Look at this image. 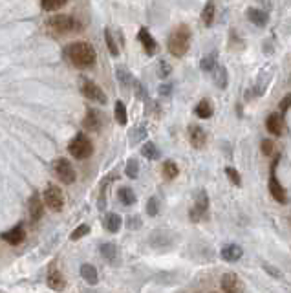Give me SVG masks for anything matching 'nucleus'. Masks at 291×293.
I'll use <instances>...</instances> for the list:
<instances>
[{"label":"nucleus","mask_w":291,"mask_h":293,"mask_svg":"<svg viewBox=\"0 0 291 293\" xmlns=\"http://www.w3.org/2000/svg\"><path fill=\"white\" fill-rule=\"evenodd\" d=\"M202 70L204 72H213L216 68V55H209V57H204L202 59Z\"/></svg>","instance_id":"obj_33"},{"label":"nucleus","mask_w":291,"mask_h":293,"mask_svg":"<svg viewBox=\"0 0 291 293\" xmlns=\"http://www.w3.org/2000/svg\"><path fill=\"white\" fill-rule=\"evenodd\" d=\"M46 284H48V288L53 289V291H62V289L66 288V280L61 272L53 269V272H50L48 279H46Z\"/></svg>","instance_id":"obj_18"},{"label":"nucleus","mask_w":291,"mask_h":293,"mask_svg":"<svg viewBox=\"0 0 291 293\" xmlns=\"http://www.w3.org/2000/svg\"><path fill=\"white\" fill-rule=\"evenodd\" d=\"M138 39L141 40V44H143L145 52H147V55H154V53L158 52V42L152 39V35L148 33L147 28H141L138 33Z\"/></svg>","instance_id":"obj_14"},{"label":"nucleus","mask_w":291,"mask_h":293,"mask_svg":"<svg viewBox=\"0 0 291 293\" xmlns=\"http://www.w3.org/2000/svg\"><path fill=\"white\" fill-rule=\"evenodd\" d=\"M83 127L88 132H97L101 128V116L97 114L96 110H88L86 116L83 119Z\"/></svg>","instance_id":"obj_19"},{"label":"nucleus","mask_w":291,"mask_h":293,"mask_svg":"<svg viewBox=\"0 0 291 293\" xmlns=\"http://www.w3.org/2000/svg\"><path fill=\"white\" fill-rule=\"evenodd\" d=\"M289 108H291V94H287V96L284 97L282 101H280V116L286 114Z\"/></svg>","instance_id":"obj_39"},{"label":"nucleus","mask_w":291,"mask_h":293,"mask_svg":"<svg viewBox=\"0 0 291 293\" xmlns=\"http://www.w3.org/2000/svg\"><path fill=\"white\" fill-rule=\"evenodd\" d=\"M24 236H26V233H24V226H22V223H17V226L11 228L9 231L2 233L0 238H2L4 242H8V244H11V245H18L22 240H24Z\"/></svg>","instance_id":"obj_12"},{"label":"nucleus","mask_w":291,"mask_h":293,"mask_svg":"<svg viewBox=\"0 0 291 293\" xmlns=\"http://www.w3.org/2000/svg\"><path fill=\"white\" fill-rule=\"evenodd\" d=\"M116 121L119 123V125H126L128 123V114H126V106H125V103L123 101H118L116 103Z\"/></svg>","instance_id":"obj_29"},{"label":"nucleus","mask_w":291,"mask_h":293,"mask_svg":"<svg viewBox=\"0 0 291 293\" xmlns=\"http://www.w3.org/2000/svg\"><path fill=\"white\" fill-rule=\"evenodd\" d=\"M42 201H44V206L48 207V209L55 211V213L62 211V207H64V194H62L61 187H57V185L53 184L48 185L42 194Z\"/></svg>","instance_id":"obj_6"},{"label":"nucleus","mask_w":291,"mask_h":293,"mask_svg":"<svg viewBox=\"0 0 291 293\" xmlns=\"http://www.w3.org/2000/svg\"><path fill=\"white\" fill-rule=\"evenodd\" d=\"M265 269H270L271 272V275L273 277H282V273H280V269H275V267H271V266H264Z\"/></svg>","instance_id":"obj_42"},{"label":"nucleus","mask_w":291,"mask_h":293,"mask_svg":"<svg viewBox=\"0 0 291 293\" xmlns=\"http://www.w3.org/2000/svg\"><path fill=\"white\" fill-rule=\"evenodd\" d=\"M104 40H106V46H108V52L112 53L114 57H118L119 55V50H118V44L114 40V35L110 30H104Z\"/></svg>","instance_id":"obj_30"},{"label":"nucleus","mask_w":291,"mask_h":293,"mask_svg":"<svg viewBox=\"0 0 291 293\" xmlns=\"http://www.w3.org/2000/svg\"><path fill=\"white\" fill-rule=\"evenodd\" d=\"M138 171H139L138 162H136V160H128V162H126V176L136 179L138 178Z\"/></svg>","instance_id":"obj_35"},{"label":"nucleus","mask_w":291,"mask_h":293,"mask_svg":"<svg viewBox=\"0 0 291 293\" xmlns=\"http://www.w3.org/2000/svg\"><path fill=\"white\" fill-rule=\"evenodd\" d=\"M214 15H216V6H214L213 0H209L207 4H205L204 11H202V20H204L205 26H213Z\"/></svg>","instance_id":"obj_22"},{"label":"nucleus","mask_w":291,"mask_h":293,"mask_svg":"<svg viewBox=\"0 0 291 293\" xmlns=\"http://www.w3.org/2000/svg\"><path fill=\"white\" fill-rule=\"evenodd\" d=\"M101 255H103L108 262H116V260H118V247H116V244H112V242H104V244H101Z\"/></svg>","instance_id":"obj_25"},{"label":"nucleus","mask_w":291,"mask_h":293,"mask_svg":"<svg viewBox=\"0 0 291 293\" xmlns=\"http://www.w3.org/2000/svg\"><path fill=\"white\" fill-rule=\"evenodd\" d=\"M170 90H172V88H170L169 84H163V86H160V94H161V96H169Z\"/></svg>","instance_id":"obj_41"},{"label":"nucleus","mask_w":291,"mask_h":293,"mask_svg":"<svg viewBox=\"0 0 291 293\" xmlns=\"http://www.w3.org/2000/svg\"><path fill=\"white\" fill-rule=\"evenodd\" d=\"M194 114L198 116L200 119H209L213 116V105L209 103L207 99H202L194 108Z\"/></svg>","instance_id":"obj_23"},{"label":"nucleus","mask_w":291,"mask_h":293,"mask_svg":"<svg viewBox=\"0 0 291 293\" xmlns=\"http://www.w3.org/2000/svg\"><path fill=\"white\" fill-rule=\"evenodd\" d=\"M167 46H169V52L174 57H183L189 52V46H191V30L185 24L178 26L170 33Z\"/></svg>","instance_id":"obj_2"},{"label":"nucleus","mask_w":291,"mask_h":293,"mask_svg":"<svg viewBox=\"0 0 291 293\" xmlns=\"http://www.w3.org/2000/svg\"><path fill=\"white\" fill-rule=\"evenodd\" d=\"M189 140H191V145L194 149H202V147H205V141H207L205 130L198 125H191L189 127Z\"/></svg>","instance_id":"obj_13"},{"label":"nucleus","mask_w":291,"mask_h":293,"mask_svg":"<svg viewBox=\"0 0 291 293\" xmlns=\"http://www.w3.org/2000/svg\"><path fill=\"white\" fill-rule=\"evenodd\" d=\"M278 160H280V156H275L273 163H271V171H270V193L271 196H273L275 201H278V204H287V194H286V189L280 185V182L277 179V174H275V171H277V165H278Z\"/></svg>","instance_id":"obj_8"},{"label":"nucleus","mask_w":291,"mask_h":293,"mask_svg":"<svg viewBox=\"0 0 291 293\" xmlns=\"http://www.w3.org/2000/svg\"><path fill=\"white\" fill-rule=\"evenodd\" d=\"M118 75H119V81H121L123 84H125V83H130V79H128L130 75H128V72L123 70V68H118Z\"/></svg>","instance_id":"obj_40"},{"label":"nucleus","mask_w":291,"mask_h":293,"mask_svg":"<svg viewBox=\"0 0 291 293\" xmlns=\"http://www.w3.org/2000/svg\"><path fill=\"white\" fill-rule=\"evenodd\" d=\"M141 154H143L147 160H158V157H160V150H158V147L152 141H147V143L141 147Z\"/></svg>","instance_id":"obj_27"},{"label":"nucleus","mask_w":291,"mask_h":293,"mask_svg":"<svg viewBox=\"0 0 291 293\" xmlns=\"http://www.w3.org/2000/svg\"><path fill=\"white\" fill-rule=\"evenodd\" d=\"M88 233H90V226H86V223H81V226H77V228H75V231L72 233V235H70V238H72V240H81V238H83V236H86Z\"/></svg>","instance_id":"obj_32"},{"label":"nucleus","mask_w":291,"mask_h":293,"mask_svg":"<svg viewBox=\"0 0 291 293\" xmlns=\"http://www.w3.org/2000/svg\"><path fill=\"white\" fill-rule=\"evenodd\" d=\"M118 198H119V201H121L123 206H134L136 204V193L132 191L130 187H121L118 191Z\"/></svg>","instance_id":"obj_24"},{"label":"nucleus","mask_w":291,"mask_h":293,"mask_svg":"<svg viewBox=\"0 0 291 293\" xmlns=\"http://www.w3.org/2000/svg\"><path fill=\"white\" fill-rule=\"evenodd\" d=\"M81 277L86 280L90 286H96L97 280H99V275H97V269L92 264H83L81 266Z\"/></svg>","instance_id":"obj_20"},{"label":"nucleus","mask_w":291,"mask_h":293,"mask_svg":"<svg viewBox=\"0 0 291 293\" xmlns=\"http://www.w3.org/2000/svg\"><path fill=\"white\" fill-rule=\"evenodd\" d=\"M50 31L53 33H59V35H64V33H70V31L77 30V22H75L74 17H68V15H55V17L48 18L46 22Z\"/></svg>","instance_id":"obj_4"},{"label":"nucleus","mask_w":291,"mask_h":293,"mask_svg":"<svg viewBox=\"0 0 291 293\" xmlns=\"http://www.w3.org/2000/svg\"><path fill=\"white\" fill-rule=\"evenodd\" d=\"M243 255V250L242 245L238 244H227L223 245L222 250V258L223 260H227V262H236V260H240Z\"/></svg>","instance_id":"obj_16"},{"label":"nucleus","mask_w":291,"mask_h":293,"mask_svg":"<svg viewBox=\"0 0 291 293\" xmlns=\"http://www.w3.org/2000/svg\"><path fill=\"white\" fill-rule=\"evenodd\" d=\"M260 149H262V152H264V156H273V152H275V143L271 140H264L260 143Z\"/></svg>","instance_id":"obj_37"},{"label":"nucleus","mask_w":291,"mask_h":293,"mask_svg":"<svg viewBox=\"0 0 291 293\" xmlns=\"http://www.w3.org/2000/svg\"><path fill=\"white\" fill-rule=\"evenodd\" d=\"M161 172H163V178H165V179H174L176 176L180 174V169L174 162H165V163H163V169H161Z\"/></svg>","instance_id":"obj_28"},{"label":"nucleus","mask_w":291,"mask_h":293,"mask_svg":"<svg viewBox=\"0 0 291 293\" xmlns=\"http://www.w3.org/2000/svg\"><path fill=\"white\" fill-rule=\"evenodd\" d=\"M226 174H227V178L231 179V184L236 185V187H240V184H242V178H240V174H238V171H236V169H233V167H227Z\"/></svg>","instance_id":"obj_34"},{"label":"nucleus","mask_w":291,"mask_h":293,"mask_svg":"<svg viewBox=\"0 0 291 293\" xmlns=\"http://www.w3.org/2000/svg\"><path fill=\"white\" fill-rule=\"evenodd\" d=\"M68 152L75 160H88L94 154V145L86 134H77L74 140L68 143Z\"/></svg>","instance_id":"obj_3"},{"label":"nucleus","mask_w":291,"mask_h":293,"mask_svg":"<svg viewBox=\"0 0 291 293\" xmlns=\"http://www.w3.org/2000/svg\"><path fill=\"white\" fill-rule=\"evenodd\" d=\"M68 0H40L44 11H55V9H61Z\"/></svg>","instance_id":"obj_31"},{"label":"nucleus","mask_w":291,"mask_h":293,"mask_svg":"<svg viewBox=\"0 0 291 293\" xmlns=\"http://www.w3.org/2000/svg\"><path fill=\"white\" fill-rule=\"evenodd\" d=\"M158 74H160V77H169V74H170V66H169V62L167 61H160V68H158Z\"/></svg>","instance_id":"obj_38"},{"label":"nucleus","mask_w":291,"mask_h":293,"mask_svg":"<svg viewBox=\"0 0 291 293\" xmlns=\"http://www.w3.org/2000/svg\"><path fill=\"white\" fill-rule=\"evenodd\" d=\"M121 223H123V220L118 213H108L106 218H104V228H106V231H110V233H118L119 229H121Z\"/></svg>","instance_id":"obj_21"},{"label":"nucleus","mask_w":291,"mask_h":293,"mask_svg":"<svg viewBox=\"0 0 291 293\" xmlns=\"http://www.w3.org/2000/svg\"><path fill=\"white\" fill-rule=\"evenodd\" d=\"M222 289H223V293H242L243 284H242V280L238 279L236 273L229 272L222 277Z\"/></svg>","instance_id":"obj_11"},{"label":"nucleus","mask_w":291,"mask_h":293,"mask_svg":"<svg viewBox=\"0 0 291 293\" xmlns=\"http://www.w3.org/2000/svg\"><path fill=\"white\" fill-rule=\"evenodd\" d=\"M207 211H209V196L205 191H200L196 194V200H194V207L191 209V220L192 222H198V220L205 218L207 216Z\"/></svg>","instance_id":"obj_9"},{"label":"nucleus","mask_w":291,"mask_h":293,"mask_svg":"<svg viewBox=\"0 0 291 293\" xmlns=\"http://www.w3.org/2000/svg\"><path fill=\"white\" fill-rule=\"evenodd\" d=\"M265 127H267L270 134H273V136H280V134L284 132V116H280L278 112L271 114L270 118H267V121H265Z\"/></svg>","instance_id":"obj_15"},{"label":"nucleus","mask_w":291,"mask_h":293,"mask_svg":"<svg viewBox=\"0 0 291 293\" xmlns=\"http://www.w3.org/2000/svg\"><path fill=\"white\" fill-rule=\"evenodd\" d=\"M214 83H216L218 88H226L227 86V70L223 66H216L214 68Z\"/></svg>","instance_id":"obj_26"},{"label":"nucleus","mask_w":291,"mask_h":293,"mask_svg":"<svg viewBox=\"0 0 291 293\" xmlns=\"http://www.w3.org/2000/svg\"><path fill=\"white\" fill-rule=\"evenodd\" d=\"M66 55H68L70 62L75 66V68H90L96 62L97 55L96 50L90 42L86 40H77V42H72L66 50Z\"/></svg>","instance_id":"obj_1"},{"label":"nucleus","mask_w":291,"mask_h":293,"mask_svg":"<svg viewBox=\"0 0 291 293\" xmlns=\"http://www.w3.org/2000/svg\"><path fill=\"white\" fill-rule=\"evenodd\" d=\"M28 209H30L31 223H37L40 218H42V213H44V201H42V196H40L39 193L31 194L30 201H28Z\"/></svg>","instance_id":"obj_10"},{"label":"nucleus","mask_w":291,"mask_h":293,"mask_svg":"<svg viewBox=\"0 0 291 293\" xmlns=\"http://www.w3.org/2000/svg\"><path fill=\"white\" fill-rule=\"evenodd\" d=\"M245 17L249 18V20L255 24V26L258 28H264L265 24H267V20H270V17H267V13L265 11H262V9H257V8H249L248 11H245Z\"/></svg>","instance_id":"obj_17"},{"label":"nucleus","mask_w":291,"mask_h":293,"mask_svg":"<svg viewBox=\"0 0 291 293\" xmlns=\"http://www.w3.org/2000/svg\"><path fill=\"white\" fill-rule=\"evenodd\" d=\"M79 86H81V94H83L86 99L94 101V103H99V105H104V103H106V96H104V92L101 90V86L97 83L83 77L79 81Z\"/></svg>","instance_id":"obj_7"},{"label":"nucleus","mask_w":291,"mask_h":293,"mask_svg":"<svg viewBox=\"0 0 291 293\" xmlns=\"http://www.w3.org/2000/svg\"><path fill=\"white\" fill-rule=\"evenodd\" d=\"M147 213H148V216H156L158 213H160V201H158L156 196H152L150 200H148V204H147Z\"/></svg>","instance_id":"obj_36"},{"label":"nucleus","mask_w":291,"mask_h":293,"mask_svg":"<svg viewBox=\"0 0 291 293\" xmlns=\"http://www.w3.org/2000/svg\"><path fill=\"white\" fill-rule=\"evenodd\" d=\"M53 172L59 178V182H62L64 185H72L75 182V178H77L74 165L66 157H59V160L53 162Z\"/></svg>","instance_id":"obj_5"}]
</instances>
